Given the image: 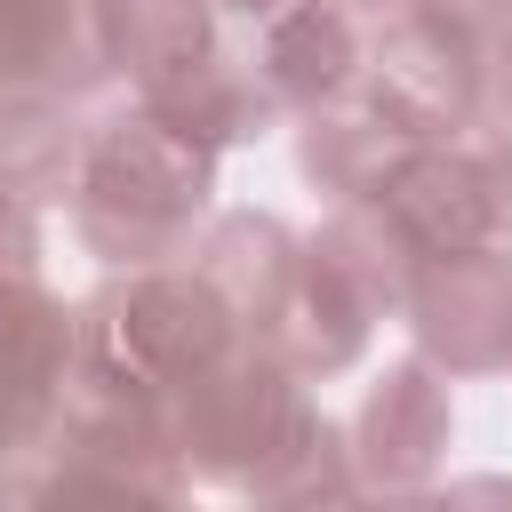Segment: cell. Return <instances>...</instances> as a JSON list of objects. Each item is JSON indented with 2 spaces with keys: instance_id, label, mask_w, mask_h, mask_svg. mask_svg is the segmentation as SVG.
<instances>
[{
  "instance_id": "cell-1",
  "label": "cell",
  "mask_w": 512,
  "mask_h": 512,
  "mask_svg": "<svg viewBox=\"0 0 512 512\" xmlns=\"http://www.w3.org/2000/svg\"><path fill=\"white\" fill-rule=\"evenodd\" d=\"M208 192H216V144L128 96V112H104L80 128L64 200H72V232L88 240V256L120 272V264L192 256Z\"/></svg>"
},
{
  "instance_id": "cell-2",
  "label": "cell",
  "mask_w": 512,
  "mask_h": 512,
  "mask_svg": "<svg viewBox=\"0 0 512 512\" xmlns=\"http://www.w3.org/2000/svg\"><path fill=\"white\" fill-rule=\"evenodd\" d=\"M192 264L208 272V288L224 296L240 336L264 344L272 360H288L296 376H336V368L360 360L376 312L288 224H272V216H216L192 240Z\"/></svg>"
},
{
  "instance_id": "cell-3",
  "label": "cell",
  "mask_w": 512,
  "mask_h": 512,
  "mask_svg": "<svg viewBox=\"0 0 512 512\" xmlns=\"http://www.w3.org/2000/svg\"><path fill=\"white\" fill-rule=\"evenodd\" d=\"M104 48L112 80L136 104L200 128L216 152L280 128L272 96L248 72V40L216 0H104Z\"/></svg>"
},
{
  "instance_id": "cell-4",
  "label": "cell",
  "mask_w": 512,
  "mask_h": 512,
  "mask_svg": "<svg viewBox=\"0 0 512 512\" xmlns=\"http://www.w3.org/2000/svg\"><path fill=\"white\" fill-rule=\"evenodd\" d=\"M408 328H416L424 360H440L448 376L512 368V248L472 240V248L424 256V272L408 288Z\"/></svg>"
},
{
  "instance_id": "cell-5",
  "label": "cell",
  "mask_w": 512,
  "mask_h": 512,
  "mask_svg": "<svg viewBox=\"0 0 512 512\" xmlns=\"http://www.w3.org/2000/svg\"><path fill=\"white\" fill-rule=\"evenodd\" d=\"M72 336H80V312H64L40 288V264L0 272V464L56 424L72 384Z\"/></svg>"
},
{
  "instance_id": "cell-6",
  "label": "cell",
  "mask_w": 512,
  "mask_h": 512,
  "mask_svg": "<svg viewBox=\"0 0 512 512\" xmlns=\"http://www.w3.org/2000/svg\"><path fill=\"white\" fill-rule=\"evenodd\" d=\"M456 432V408H448V384L440 368L416 352V360H392L368 400H360V424H352V464H360V496L384 488V496H416L440 464Z\"/></svg>"
},
{
  "instance_id": "cell-7",
  "label": "cell",
  "mask_w": 512,
  "mask_h": 512,
  "mask_svg": "<svg viewBox=\"0 0 512 512\" xmlns=\"http://www.w3.org/2000/svg\"><path fill=\"white\" fill-rule=\"evenodd\" d=\"M240 40H248V72L280 120H304L312 104L352 88V72L368 64V24L344 0H296L264 24H240Z\"/></svg>"
},
{
  "instance_id": "cell-8",
  "label": "cell",
  "mask_w": 512,
  "mask_h": 512,
  "mask_svg": "<svg viewBox=\"0 0 512 512\" xmlns=\"http://www.w3.org/2000/svg\"><path fill=\"white\" fill-rule=\"evenodd\" d=\"M40 264V224L24 200H0V272H32Z\"/></svg>"
},
{
  "instance_id": "cell-9",
  "label": "cell",
  "mask_w": 512,
  "mask_h": 512,
  "mask_svg": "<svg viewBox=\"0 0 512 512\" xmlns=\"http://www.w3.org/2000/svg\"><path fill=\"white\" fill-rule=\"evenodd\" d=\"M232 24H264V16H280V8H296V0H216Z\"/></svg>"
}]
</instances>
